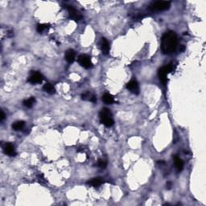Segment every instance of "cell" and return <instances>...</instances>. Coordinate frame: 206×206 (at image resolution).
<instances>
[{
    "mask_svg": "<svg viewBox=\"0 0 206 206\" xmlns=\"http://www.w3.org/2000/svg\"><path fill=\"white\" fill-rule=\"evenodd\" d=\"M3 151H4V153L6 155H9V156H15L16 155L15 147L11 143H6V145L4 146Z\"/></svg>",
    "mask_w": 206,
    "mask_h": 206,
    "instance_id": "ba28073f",
    "label": "cell"
},
{
    "mask_svg": "<svg viewBox=\"0 0 206 206\" xmlns=\"http://www.w3.org/2000/svg\"><path fill=\"white\" fill-rule=\"evenodd\" d=\"M35 99L34 98H30L27 99V100H25V101L23 102L24 106H26V107H28V108L32 107V106L35 105Z\"/></svg>",
    "mask_w": 206,
    "mask_h": 206,
    "instance_id": "e0dca14e",
    "label": "cell"
},
{
    "mask_svg": "<svg viewBox=\"0 0 206 206\" xmlns=\"http://www.w3.org/2000/svg\"><path fill=\"white\" fill-rule=\"evenodd\" d=\"M101 48H102V53L104 55H107L110 52V45H109V42L107 41V40L105 38L102 39V41H101Z\"/></svg>",
    "mask_w": 206,
    "mask_h": 206,
    "instance_id": "9c48e42d",
    "label": "cell"
},
{
    "mask_svg": "<svg viewBox=\"0 0 206 206\" xmlns=\"http://www.w3.org/2000/svg\"><path fill=\"white\" fill-rule=\"evenodd\" d=\"M102 101L105 104L111 105L114 102V99L113 98V96L110 94V93H105L104 95L102 96Z\"/></svg>",
    "mask_w": 206,
    "mask_h": 206,
    "instance_id": "5bb4252c",
    "label": "cell"
},
{
    "mask_svg": "<svg viewBox=\"0 0 206 206\" xmlns=\"http://www.w3.org/2000/svg\"><path fill=\"white\" fill-rule=\"evenodd\" d=\"M43 89L46 93H49V94H53L56 92L55 87L52 84H50V83H46L45 86H44V87H43Z\"/></svg>",
    "mask_w": 206,
    "mask_h": 206,
    "instance_id": "9a60e30c",
    "label": "cell"
},
{
    "mask_svg": "<svg viewBox=\"0 0 206 206\" xmlns=\"http://www.w3.org/2000/svg\"><path fill=\"white\" fill-rule=\"evenodd\" d=\"M100 119H104V118H111L112 114H111L110 110L107 109V108H103L102 109V110L100 111Z\"/></svg>",
    "mask_w": 206,
    "mask_h": 206,
    "instance_id": "4fadbf2b",
    "label": "cell"
},
{
    "mask_svg": "<svg viewBox=\"0 0 206 206\" xmlns=\"http://www.w3.org/2000/svg\"><path fill=\"white\" fill-rule=\"evenodd\" d=\"M98 165L101 168H106V166H107V162L105 161V159H99Z\"/></svg>",
    "mask_w": 206,
    "mask_h": 206,
    "instance_id": "ffe728a7",
    "label": "cell"
},
{
    "mask_svg": "<svg viewBox=\"0 0 206 206\" xmlns=\"http://www.w3.org/2000/svg\"><path fill=\"white\" fill-rule=\"evenodd\" d=\"M75 57H76V53H75V52L73 51V49L67 50V52H65V60L69 63H73V61L75 60Z\"/></svg>",
    "mask_w": 206,
    "mask_h": 206,
    "instance_id": "30bf717a",
    "label": "cell"
},
{
    "mask_svg": "<svg viewBox=\"0 0 206 206\" xmlns=\"http://www.w3.org/2000/svg\"><path fill=\"white\" fill-rule=\"evenodd\" d=\"M4 118H5V114H4V112H3V110H1V116H0V120L3 121Z\"/></svg>",
    "mask_w": 206,
    "mask_h": 206,
    "instance_id": "603a6c76",
    "label": "cell"
},
{
    "mask_svg": "<svg viewBox=\"0 0 206 206\" xmlns=\"http://www.w3.org/2000/svg\"><path fill=\"white\" fill-rule=\"evenodd\" d=\"M67 10L69 11V15L70 18L73 19V20L78 21V20H81V18H82V16H81L79 13H78V11L76 9H74L73 6H67Z\"/></svg>",
    "mask_w": 206,
    "mask_h": 206,
    "instance_id": "52a82bcc",
    "label": "cell"
},
{
    "mask_svg": "<svg viewBox=\"0 0 206 206\" xmlns=\"http://www.w3.org/2000/svg\"><path fill=\"white\" fill-rule=\"evenodd\" d=\"M102 183H103V181H102V178L100 177L93 178V179H91V180H89V181H88V184L92 185L93 187H98Z\"/></svg>",
    "mask_w": 206,
    "mask_h": 206,
    "instance_id": "7c38bea8",
    "label": "cell"
},
{
    "mask_svg": "<svg viewBox=\"0 0 206 206\" xmlns=\"http://www.w3.org/2000/svg\"><path fill=\"white\" fill-rule=\"evenodd\" d=\"M77 60L80 65L85 69H89L90 67H92V62L90 60V57L88 55H86V54L80 55Z\"/></svg>",
    "mask_w": 206,
    "mask_h": 206,
    "instance_id": "277c9868",
    "label": "cell"
},
{
    "mask_svg": "<svg viewBox=\"0 0 206 206\" xmlns=\"http://www.w3.org/2000/svg\"><path fill=\"white\" fill-rule=\"evenodd\" d=\"M166 186H167V189H171V187H172V183L170 182V181H168L167 184H166Z\"/></svg>",
    "mask_w": 206,
    "mask_h": 206,
    "instance_id": "7402d4cb",
    "label": "cell"
},
{
    "mask_svg": "<svg viewBox=\"0 0 206 206\" xmlns=\"http://www.w3.org/2000/svg\"><path fill=\"white\" fill-rule=\"evenodd\" d=\"M184 48H184V45H181V48H180V51H181V52H184Z\"/></svg>",
    "mask_w": 206,
    "mask_h": 206,
    "instance_id": "cb8c5ba5",
    "label": "cell"
},
{
    "mask_svg": "<svg viewBox=\"0 0 206 206\" xmlns=\"http://www.w3.org/2000/svg\"><path fill=\"white\" fill-rule=\"evenodd\" d=\"M171 6V3L168 1H159L155 2L151 5V8L155 11H163L168 10Z\"/></svg>",
    "mask_w": 206,
    "mask_h": 206,
    "instance_id": "3957f363",
    "label": "cell"
},
{
    "mask_svg": "<svg viewBox=\"0 0 206 206\" xmlns=\"http://www.w3.org/2000/svg\"><path fill=\"white\" fill-rule=\"evenodd\" d=\"M177 35L175 32H167L162 37V51L164 54H171L174 52L177 47Z\"/></svg>",
    "mask_w": 206,
    "mask_h": 206,
    "instance_id": "6da1fadb",
    "label": "cell"
},
{
    "mask_svg": "<svg viewBox=\"0 0 206 206\" xmlns=\"http://www.w3.org/2000/svg\"><path fill=\"white\" fill-rule=\"evenodd\" d=\"M175 69V67L173 65V64H168L167 66L162 67L159 69L158 72V75H159V78L160 80L163 84H166L167 81H168V74L169 73H171L173 70Z\"/></svg>",
    "mask_w": 206,
    "mask_h": 206,
    "instance_id": "7a4b0ae2",
    "label": "cell"
},
{
    "mask_svg": "<svg viewBox=\"0 0 206 206\" xmlns=\"http://www.w3.org/2000/svg\"><path fill=\"white\" fill-rule=\"evenodd\" d=\"M174 164L176 166V168L178 171H181L184 168V162L183 160L180 159L178 156H175L174 157Z\"/></svg>",
    "mask_w": 206,
    "mask_h": 206,
    "instance_id": "8fae6325",
    "label": "cell"
},
{
    "mask_svg": "<svg viewBox=\"0 0 206 206\" xmlns=\"http://www.w3.org/2000/svg\"><path fill=\"white\" fill-rule=\"evenodd\" d=\"M127 88L130 92L133 93L135 94H139V86L136 81L132 80L127 84Z\"/></svg>",
    "mask_w": 206,
    "mask_h": 206,
    "instance_id": "8992f818",
    "label": "cell"
},
{
    "mask_svg": "<svg viewBox=\"0 0 206 206\" xmlns=\"http://www.w3.org/2000/svg\"><path fill=\"white\" fill-rule=\"evenodd\" d=\"M101 122L102 124H104L105 127H110L114 125V120L111 118H104V119H101Z\"/></svg>",
    "mask_w": 206,
    "mask_h": 206,
    "instance_id": "ac0fdd59",
    "label": "cell"
},
{
    "mask_svg": "<svg viewBox=\"0 0 206 206\" xmlns=\"http://www.w3.org/2000/svg\"><path fill=\"white\" fill-rule=\"evenodd\" d=\"M43 80H44V76L42 75L41 73H39V72H35L29 76L28 81L31 84L35 85V84L41 83L43 81Z\"/></svg>",
    "mask_w": 206,
    "mask_h": 206,
    "instance_id": "5b68a950",
    "label": "cell"
},
{
    "mask_svg": "<svg viewBox=\"0 0 206 206\" xmlns=\"http://www.w3.org/2000/svg\"><path fill=\"white\" fill-rule=\"evenodd\" d=\"M48 29H49L48 24L43 23V24H38V25H37V32H38L39 33H43V32L48 31Z\"/></svg>",
    "mask_w": 206,
    "mask_h": 206,
    "instance_id": "d6986e66",
    "label": "cell"
},
{
    "mask_svg": "<svg viewBox=\"0 0 206 206\" xmlns=\"http://www.w3.org/2000/svg\"><path fill=\"white\" fill-rule=\"evenodd\" d=\"M91 97H92V94H91L90 93L87 92L83 93L82 95H81V98H82L83 100H90Z\"/></svg>",
    "mask_w": 206,
    "mask_h": 206,
    "instance_id": "44dd1931",
    "label": "cell"
},
{
    "mask_svg": "<svg viewBox=\"0 0 206 206\" xmlns=\"http://www.w3.org/2000/svg\"><path fill=\"white\" fill-rule=\"evenodd\" d=\"M24 126H25V122L23 121H18L13 124L12 128L15 130H21L24 127Z\"/></svg>",
    "mask_w": 206,
    "mask_h": 206,
    "instance_id": "2e32d148",
    "label": "cell"
}]
</instances>
